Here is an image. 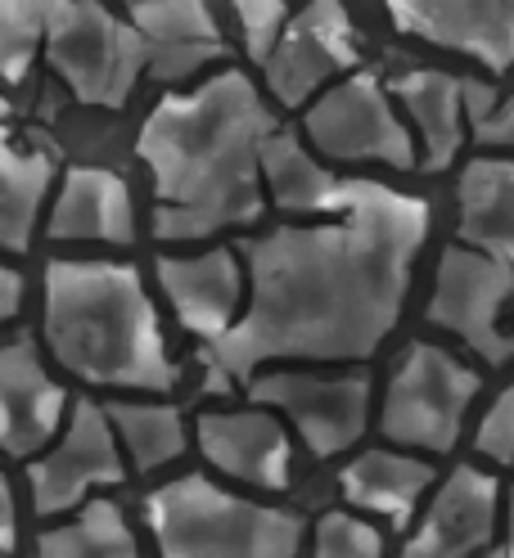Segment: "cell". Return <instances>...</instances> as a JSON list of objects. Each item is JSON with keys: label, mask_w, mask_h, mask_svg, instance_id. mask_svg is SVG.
<instances>
[{"label": "cell", "mask_w": 514, "mask_h": 558, "mask_svg": "<svg viewBox=\"0 0 514 558\" xmlns=\"http://www.w3.org/2000/svg\"><path fill=\"white\" fill-rule=\"evenodd\" d=\"M235 14H239V27H244V46L258 63H266V54L276 50L280 32L289 23L285 14V0H230Z\"/></svg>", "instance_id": "cell-28"}, {"label": "cell", "mask_w": 514, "mask_h": 558, "mask_svg": "<svg viewBox=\"0 0 514 558\" xmlns=\"http://www.w3.org/2000/svg\"><path fill=\"white\" fill-rule=\"evenodd\" d=\"M307 140L334 162H389L406 171L416 162V140L374 73H352L325 86L302 118Z\"/></svg>", "instance_id": "cell-9"}, {"label": "cell", "mask_w": 514, "mask_h": 558, "mask_svg": "<svg viewBox=\"0 0 514 558\" xmlns=\"http://www.w3.org/2000/svg\"><path fill=\"white\" fill-rule=\"evenodd\" d=\"M505 558H514V486H510V496H505V545H501Z\"/></svg>", "instance_id": "cell-33"}, {"label": "cell", "mask_w": 514, "mask_h": 558, "mask_svg": "<svg viewBox=\"0 0 514 558\" xmlns=\"http://www.w3.org/2000/svg\"><path fill=\"white\" fill-rule=\"evenodd\" d=\"M433 482H438L433 464L420 456H406V450H361L338 473L343 500L366 518L393 522V527H406L416 518Z\"/></svg>", "instance_id": "cell-19"}, {"label": "cell", "mask_w": 514, "mask_h": 558, "mask_svg": "<svg viewBox=\"0 0 514 558\" xmlns=\"http://www.w3.org/2000/svg\"><path fill=\"white\" fill-rule=\"evenodd\" d=\"M393 90H397L402 109H406V122L416 126V135H420V158H425L420 167L442 171L447 162H456L465 126H469V118H465V82L425 68V73H406Z\"/></svg>", "instance_id": "cell-22"}, {"label": "cell", "mask_w": 514, "mask_h": 558, "mask_svg": "<svg viewBox=\"0 0 514 558\" xmlns=\"http://www.w3.org/2000/svg\"><path fill=\"white\" fill-rule=\"evenodd\" d=\"M483 392V374L433 342H410L380 401V433L402 450L447 456L465 433V414Z\"/></svg>", "instance_id": "cell-5"}, {"label": "cell", "mask_w": 514, "mask_h": 558, "mask_svg": "<svg viewBox=\"0 0 514 558\" xmlns=\"http://www.w3.org/2000/svg\"><path fill=\"white\" fill-rule=\"evenodd\" d=\"M429 239V203L380 181H348L343 207L321 226H280L249 239V302L230 333L203 347L208 388L226 392L258 369L357 365L397 329Z\"/></svg>", "instance_id": "cell-1"}, {"label": "cell", "mask_w": 514, "mask_h": 558, "mask_svg": "<svg viewBox=\"0 0 514 558\" xmlns=\"http://www.w3.org/2000/svg\"><path fill=\"white\" fill-rule=\"evenodd\" d=\"M501 527V482L474 464H456L433 486L402 558H478Z\"/></svg>", "instance_id": "cell-13"}, {"label": "cell", "mask_w": 514, "mask_h": 558, "mask_svg": "<svg viewBox=\"0 0 514 558\" xmlns=\"http://www.w3.org/2000/svg\"><path fill=\"white\" fill-rule=\"evenodd\" d=\"M474 446L483 450V460H492V464H514V383L488 405L483 424L474 433Z\"/></svg>", "instance_id": "cell-29"}, {"label": "cell", "mask_w": 514, "mask_h": 558, "mask_svg": "<svg viewBox=\"0 0 514 558\" xmlns=\"http://www.w3.org/2000/svg\"><path fill=\"white\" fill-rule=\"evenodd\" d=\"M113 437L122 446V460L135 473H158L186 456V418L177 405L163 401H105Z\"/></svg>", "instance_id": "cell-24"}, {"label": "cell", "mask_w": 514, "mask_h": 558, "mask_svg": "<svg viewBox=\"0 0 514 558\" xmlns=\"http://www.w3.org/2000/svg\"><path fill=\"white\" fill-rule=\"evenodd\" d=\"M5 122H10V99L0 95V126H5Z\"/></svg>", "instance_id": "cell-34"}, {"label": "cell", "mask_w": 514, "mask_h": 558, "mask_svg": "<svg viewBox=\"0 0 514 558\" xmlns=\"http://www.w3.org/2000/svg\"><path fill=\"white\" fill-rule=\"evenodd\" d=\"M514 298V266L497 262L465 243H452L438 257L433 293H429V325L461 338L483 365H510L514 338L501 329V311Z\"/></svg>", "instance_id": "cell-8"}, {"label": "cell", "mask_w": 514, "mask_h": 558, "mask_svg": "<svg viewBox=\"0 0 514 558\" xmlns=\"http://www.w3.org/2000/svg\"><path fill=\"white\" fill-rule=\"evenodd\" d=\"M19 306H23V275L10 270V266H0V325L14 320Z\"/></svg>", "instance_id": "cell-32"}, {"label": "cell", "mask_w": 514, "mask_h": 558, "mask_svg": "<svg viewBox=\"0 0 514 558\" xmlns=\"http://www.w3.org/2000/svg\"><path fill=\"white\" fill-rule=\"evenodd\" d=\"M478 558H505L501 549H483V554H478Z\"/></svg>", "instance_id": "cell-35"}, {"label": "cell", "mask_w": 514, "mask_h": 558, "mask_svg": "<svg viewBox=\"0 0 514 558\" xmlns=\"http://www.w3.org/2000/svg\"><path fill=\"white\" fill-rule=\"evenodd\" d=\"M131 27L150 50L158 82H181L222 54V32L208 14V0H141L131 5Z\"/></svg>", "instance_id": "cell-17"}, {"label": "cell", "mask_w": 514, "mask_h": 558, "mask_svg": "<svg viewBox=\"0 0 514 558\" xmlns=\"http://www.w3.org/2000/svg\"><path fill=\"white\" fill-rule=\"evenodd\" d=\"M19 545V505H14V486L0 473V554H14Z\"/></svg>", "instance_id": "cell-31"}, {"label": "cell", "mask_w": 514, "mask_h": 558, "mask_svg": "<svg viewBox=\"0 0 514 558\" xmlns=\"http://www.w3.org/2000/svg\"><path fill=\"white\" fill-rule=\"evenodd\" d=\"M271 131L258 86L235 68L186 95H163L135 135L158 198L154 234L190 243L253 226L266 213L258 154Z\"/></svg>", "instance_id": "cell-2"}, {"label": "cell", "mask_w": 514, "mask_h": 558, "mask_svg": "<svg viewBox=\"0 0 514 558\" xmlns=\"http://www.w3.org/2000/svg\"><path fill=\"white\" fill-rule=\"evenodd\" d=\"M456 198V234L465 248L514 266V158H474L461 171Z\"/></svg>", "instance_id": "cell-20"}, {"label": "cell", "mask_w": 514, "mask_h": 558, "mask_svg": "<svg viewBox=\"0 0 514 558\" xmlns=\"http://www.w3.org/2000/svg\"><path fill=\"white\" fill-rule=\"evenodd\" d=\"M68 414V388L46 369L32 338L0 347V450L27 460L46 450Z\"/></svg>", "instance_id": "cell-16"}, {"label": "cell", "mask_w": 514, "mask_h": 558, "mask_svg": "<svg viewBox=\"0 0 514 558\" xmlns=\"http://www.w3.org/2000/svg\"><path fill=\"white\" fill-rule=\"evenodd\" d=\"M68 0H0V77L27 82L32 59L46 46V32Z\"/></svg>", "instance_id": "cell-26"}, {"label": "cell", "mask_w": 514, "mask_h": 558, "mask_svg": "<svg viewBox=\"0 0 514 558\" xmlns=\"http://www.w3.org/2000/svg\"><path fill=\"white\" fill-rule=\"evenodd\" d=\"M127 5H141V0H127Z\"/></svg>", "instance_id": "cell-36"}, {"label": "cell", "mask_w": 514, "mask_h": 558, "mask_svg": "<svg viewBox=\"0 0 514 558\" xmlns=\"http://www.w3.org/2000/svg\"><path fill=\"white\" fill-rule=\"evenodd\" d=\"M41 329L50 356L91 388L171 392L177 361L167 356L158 306L135 266L105 257H55L41 275Z\"/></svg>", "instance_id": "cell-3"}, {"label": "cell", "mask_w": 514, "mask_h": 558, "mask_svg": "<svg viewBox=\"0 0 514 558\" xmlns=\"http://www.w3.org/2000/svg\"><path fill=\"white\" fill-rule=\"evenodd\" d=\"M384 5L410 37L478 59L492 73L514 68V0H384Z\"/></svg>", "instance_id": "cell-14"}, {"label": "cell", "mask_w": 514, "mask_h": 558, "mask_svg": "<svg viewBox=\"0 0 514 558\" xmlns=\"http://www.w3.org/2000/svg\"><path fill=\"white\" fill-rule=\"evenodd\" d=\"M244 388L253 405L285 414L316 460H334L343 450H352L370 428L374 383L366 369H348V374L258 369Z\"/></svg>", "instance_id": "cell-7"}, {"label": "cell", "mask_w": 514, "mask_h": 558, "mask_svg": "<svg viewBox=\"0 0 514 558\" xmlns=\"http://www.w3.org/2000/svg\"><path fill=\"white\" fill-rule=\"evenodd\" d=\"M46 59L91 109H122L150 68V50L131 23L99 0H68L46 32Z\"/></svg>", "instance_id": "cell-6"}, {"label": "cell", "mask_w": 514, "mask_h": 558, "mask_svg": "<svg viewBox=\"0 0 514 558\" xmlns=\"http://www.w3.org/2000/svg\"><path fill=\"white\" fill-rule=\"evenodd\" d=\"M158 558H298L302 518L217 486L203 473L171 477L145 496Z\"/></svg>", "instance_id": "cell-4"}, {"label": "cell", "mask_w": 514, "mask_h": 558, "mask_svg": "<svg viewBox=\"0 0 514 558\" xmlns=\"http://www.w3.org/2000/svg\"><path fill=\"white\" fill-rule=\"evenodd\" d=\"M194 441L222 477L253 486V492H289L294 482V441L276 410L239 405V410H203Z\"/></svg>", "instance_id": "cell-12"}, {"label": "cell", "mask_w": 514, "mask_h": 558, "mask_svg": "<svg viewBox=\"0 0 514 558\" xmlns=\"http://www.w3.org/2000/svg\"><path fill=\"white\" fill-rule=\"evenodd\" d=\"M46 230L50 239H95L127 248L135 239V207L127 181L105 167H73L59 185Z\"/></svg>", "instance_id": "cell-18"}, {"label": "cell", "mask_w": 514, "mask_h": 558, "mask_svg": "<svg viewBox=\"0 0 514 558\" xmlns=\"http://www.w3.org/2000/svg\"><path fill=\"white\" fill-rule=\"evenodd\" d=\"M55 181V162L37 149H19L10 131L0 126V248L27 253L37 230L41 203Z\"/></svg>", "instance_id": "cell-23"}, {"label": "cell", "mask_w": 514, "mask_h": 558, "mask_svg": "<svg viewBox=\"0 0 514 558\" xmlns=\"http://www.w3.org/2000/svg\"><path fill=\"white\" fill-rule=\"evenodd\" d=\"M262 185L280 213L298 217H334L348 194V181H338L325 162L302 149V140L289 131H271L262 140Z\"/></svg>", "instance_id": "cell-21"}, {"label": "cell", "mask_w": 514, "mask_h": 558, "mask_svg": "<svg viewBox=\"0 0 514 558\" xmlns=\"http://www.w3.org/2000/svg\"><path fill=\"white\" fill-rule=\"evenodd\" d=\"M312 549L316 558H384V536L366 513L330 509L312 532Z\"/></svg>", "instance_id": "cell-27"}, {"label": "cell", "mask_w": 514, "mask_h": 558, "mask_svg": "<svg viewBox=\"0 0 514 558\" xmlns=\"http://www.w3.org/2000/svg\"><path fill=\"white\" fill-rule=\"evenodd\" d=\"M474 135H478V145L514 149V95L501 99V104H492V113L474 122Z\"/></svg>", "instance_id": "cell-30"}, {"label": "cell", "mask_w": 514, "mask_h": 558, "mask_svg": "<svg viewBox=\"0 0 514 558\" xmlns=\"http://www.w3.org/2000/svg\"><path fill=\"white\" fill-rule=\"evenodd\" d=\"M27 482H32V509H37L41 518H55V513L86 505V496L95 492V486H122L127 482V460H122V446L113 437L105 405H95L86 397L73 401L63 437L46 450L41 460H32Z\"/></svg>", "instance_id": "cell-10"}, {"label": "cell", "mask_w": 514, "mask_h": 558, "mask_svg": "<svg viewBox=\"0 0 514 558\" xmlns=\"http://www.w3.org/2000/svg\"><path fill=\"white\" fill-rule=\"evenodd\" d=\"M154 270H158V284L171 311H177L181 329L203 338V347L235 329L239 311H244V289H249L235 248H208L194 257H158Z\"/></svg>", "instance_id": "cell-15"}, {"label": "cell", "mask_w": 514, "mask_h": 558, "mask_svg": "<svg viewBox=\"0 0 514 558\" xmlns=\"http://www.w3.org/2000/svg\"><path fill=\"white\" fill-rule=\"evenodd\" d=\"M357 63L352 27L343 0H307L302 14H294L280 32L276 50L266 54V86L280 104L302 109L307 99H316L325 86H334L338 73H348Z\"/></svg>", "instance_id": "cell-11"}, {"label": "cell", "mask_w": 514, "mask_h": 558, "mask_svg": "<svg viewBox=\"0 0 514 558\" xmlns=\"http://www.w3.org/2000/svg\"><path fill=\"white\" fill-rule=\"evenodd\" d=\"M37 558H141L135 532L113 500H86L68 522L37 536Z\"/></svg>", "instance_id": "cell-25"}]
</instances>
